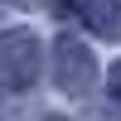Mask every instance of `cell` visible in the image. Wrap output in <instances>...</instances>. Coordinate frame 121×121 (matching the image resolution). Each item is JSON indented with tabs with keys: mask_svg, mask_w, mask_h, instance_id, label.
Instances as JSON below:
<instances>
[{
	"mask_svg": "<svg viewBox=\"0 0 121 121\" xmlns=\"http://www.w3.org/2000/svg\"><path fill=\"white\" fill-rule=\"evenodd\" d=\"M39 68H44L39 39L29 34V29H5V34H0V87L24 92V87H34Z\"/></svg>",
	"mask_w": 121,
	"mask_h": 121,
	"instance_id": "cell-1",
	"label": "cell"
},
{
	"mask_svg": "<svg viewBox=\"0 0 121 121\" xmlns=\"http://www.w3.org/2000/svg\"><path fill=\"white\" fill-rule=\"evenodd\" d=\"M53 82L63 87L68 97H87L97 82V58L87 53V44H78V39H58L53 44Z\"/></svg>",
	"mask_w": 121,
	"mask_h": 121,
	"instance_id": "cell-2",
	"label": "cell"
},
{
	"mask_svg": "<svg viewBox=\"0 0 121 121\" xmlns=\"http://www.w3.org/2000/svg\"><path fill=\"white\" fill-rule=\"evenodd\" d=\"M82 19L92 34L121 39V0H82Z\"/></svg>",
	"mask_w": 121,
	"mask_h": 121,
	"instance_id": "cell-3",
	"label": "cell"
},
{
	"mask_svg": "<svg viewBox=\"0 0 121 121\" xmlns=\"http://www.w3.org/2000/svg\"><path fill=\"white\" fill-rule=\"evenodd\" d=\"M107 87H112V97L121 102V58H116L112 68H107Z\"/></svg>",
	"mask_w": 121,
	"mask_h": 121,
	"instance_id": "cell-4",
	"label": "cell"
},
{
	"mask_svg": "<svg viewBox=\"0 0 121 121\" xmlns=\"http://www.w3.org/2000/svg\"><path fill=\"white\" fill-rule=\"evenodd\" d=\"M44 121H68V116H44Z\"/></svg>",
	"mask_w": 121,
	"mask_h": 121,
	"instance_id": "cell-5",
	"label": "cell"
}]
</instances>
